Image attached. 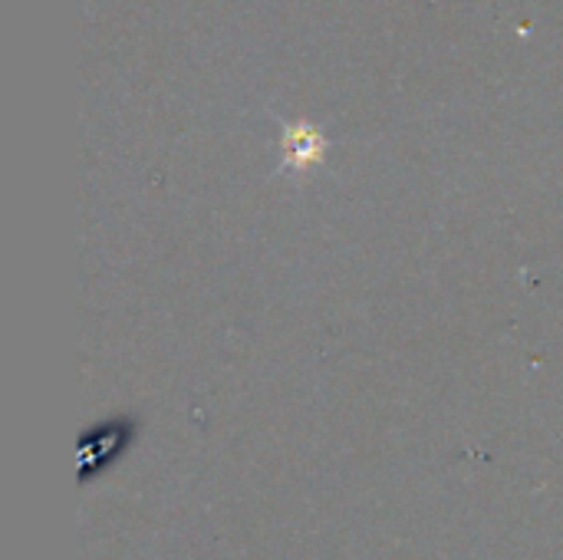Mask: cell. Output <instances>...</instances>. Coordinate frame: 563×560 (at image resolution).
I'll list each match as a JSON object with an SVG mask.
<instances>
[{
  "instance_id": "1",
  "label": "cell",
  "mask_w": 563,
  "mask_h": 560,
  "mask_svg": "<svg viewBox=\"0 0 563 560\" xmlns=\"http://www.w3.org/2000/svg\"><path fill=\"white\" fill-rule=\"evenodd\" d=\"M280 168L287 175H307L327 162L330 139L310 119H280Z\"/></svg>"
}]
</instances>
